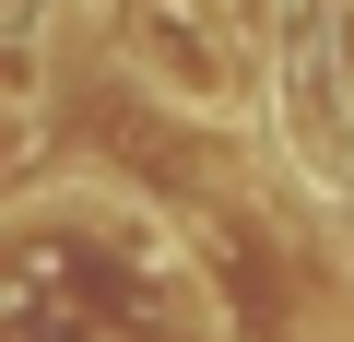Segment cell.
Here are the masks:
<instances>
[{"label": "cell", "mask_w": 354, "mask_h": 342, "mask_svg": "<svg viewBox=\"0 0 354 342\" xmlns=\"http://www.w3.org/2000/svg\"><path fill=\"white\" fill-rule=\"evenodd\" d=\"M130 59L165 106H236L248 95V0H142L130 12Z\"/></svg>", "instance_id": "6da1fadb"}]
</instances>
